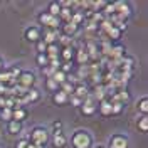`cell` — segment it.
<instances>
[{
    "label": "cell",
    "mask_w": 148,
    "mask_h": 148,
    "mask_svg": "<svg viewBox=\"0 0 148 148\" xmlns=\"http://www.w3.org/2000/svg\"><path fill=\"white\" fill-rule=\"evenodd\" d=\"M36 62H37V66H40V69H42V67L49 66V57H47L46 54H37L36 56Z\"/></svg>",
    "instance_id": "4dcf8cb0"
},
{
    "label": "cell",
    "mask_w": 148,
    "mask_h": 148,
    "mask_svg": "<svg viewBox=\"0 0 148 148\" xmlns=\"http://www.w3.org/2000/svg\"><path fill=\"white\" fill-rule=\"evenodd\" d=\"M29 148H46V147H40V145H34V143H30V141H29Z\"/></svg>",
    "instance_id": "60d3db41"
},
{
    "label": "cell",
    "mask_w": 148,
    "mask_h": 148,
    "mask_svg": "<svg viewBox=\"0 0 148 148\" xmlns=\"http://www.w3.org/2000/svg\"><path fill=\"white\" fill-rule=\"evenodd\" d=\"M71 22H73L74 25L81 27V25L84 24V12H81V10H76V12H73V15H71Z\"/></svg>",
    "instance_id": "cb8c5ba5"
},
{
    "label": "cell",
    "mask_w": 148,
    "mask_h": 148,
    "mask_svg": "<svg viewBox=\"0 0 148 148\" xmlns=\"http://www.w3.org/2000/svg\"><path fill=\"white\" fill-rule=\"evenodd\" d=\"M136 128L141 133H147L148 131V116H140L138 120H136Z\"/></svg>",
    "instance_id": "4316f807"
},
{
    "label": "cell",
    "mask_w": 148,
    "mask_h": 148,
    "mask_svg": "<svg viewBox=\"0 0 148 148\" xmlns=\"http://www.w3.org/2000/svg\"><path fill=\"white\" fill-rule=\"evenodd\" d=\"M59 52H61V49H59L57 44H49L44 54H46L49 59H57V57H59Z\"/></svg>",
    "instance_id": "603a6c76"
},
{
    "label": "cell",
    "mask_w": 148,
    "mask_h": 148,
    "mask_svg": "<svg viewBox=\"0 0 148 148\" xmlns=\"http://www.w3.org/2000/svg\"><path fill=\"white\" fill-rule=\"evenodd\" d=\"M37 22L40 25H44V29H51V30H59L61 29V20L57 17H52L49 12H40L37 15Z\"/></svg>",
    "instance_id": "277c9868"
},
{
    "label": "cell",
    "mask_w": 148,
    "mask_h": 148,
    "mask_svg": "<svg viewBox=\"0 0 148 148\" xmlns=\"http://www.w3.org/2000/svg\"><path fill=\"white\" fill-rule=\"evenodd\" d=\"M62 121L61 120H54L52 123H51V131H52V135L54 133H59V131H62Z\"/></svg>",
    "instance_id": "836d02e7"
},
{
    "label": "cell",
    "mask_w": 148,
    "mask_h": 148,
    "mask_svg": "<svg viewBox=\"0 0 148 148\" xmlns=\"http://www.w3.org/2000/svg\"><path fill=\"white\" fill-rule=\"evenodd\" d=\"M0 120L5 121V123H9V121L12 120V110H9V108H2V110H0Z\"/></svg>",
    "instance_id": "1f68e13d"
},
{
    "label": "cell",
    "mask_w": 148,
    "mask_h": 148,
    "mask_svg": "<svg viewBox=\"0 0 148 148\" xmlns=\"http://www.w3.org/2000/svg\"><path fill=\"white\" fill-rule=\"evenodd\" d=\"M3 66H5V62H3V59H2V57H0V73H2V71H3V69H5V67H3Z\"/></svg>",
    "instance_id": "b9f144b4"
},
{
    "label": "cell",
    "mask_w": 148,
    "mask_h": 148,
    "mask_svg": "<svg viewBox=\"0 0 148 148\" xmlns=\"http://www.w3.org/2000/svg\"><path fill=\"white\" fill-rule=\"evenodd\" d=\"M51 141H52V145H54L56 148H64L66 145H67V141H69V138L64 135V131H59V133H54L52 136H51Z\"/></svg>",
    "instance_id": "8fae6325"
},
{
    "label": "cell",
    "mask_w": 148,
    "mask_h": 148,
    "mask_svg": "<svg viewBox=\"0 0 148 148\" xmlns=\"http://www.w3.org/2000/svg\"><path fill=\"white\" fill-rule=\"evenodd\" d=\"M125 56H126V49H125V46L118 44V46H113V47H111V52H110V56H108V57H110L111 61H114V62L118 64V62H120Z\"/></svg>",
    "instance_id": "9c48e42d"
},
{
    "label": "cell",
    "mask_w": 148,
    "mask_h": 148,
    "mask_svg": "<svg viewBox=\"0 0 148 148\" xmlns=\"http://www.w3.org/2000/svg\"><path fill=\"white\" fill-rule=\"evenodd\" d=\"M46 89L49 92H52V94H54L56 91H59V84L56 83L52 77H47V79H46Z\"/></svg>",
    "instance_id": "f1b7e54d"
},
{
    "label": "cell",
    "mask_w": 148,
    "mask_h": 148,
    "mask_svg": "<svg viewBox=\"0 0 148 148\" xmlns=\"http://www.w3.org/2000/svg\"><path fill=\"white\" fill-rule=\"evenodd\" d=\"M98 111L101 113L103 116H111V103L110 99H103L98 103Z\"/></svg>",
    "instance_id": "44dd1931"
},
{
    "label": "cell",
    "mask_w": 148,
    "mask_h": 148,
    "mask_svg": "<svg viewBox=\"0 0 148 148\" xmlns=\"http://www.w3.org/2000/svg\"><path fill=\"white\" fill-rule=\"evenodd\" d=\"M24 39H25L27 42L36 44L37 40L42 39V30L37 27V25H29V27H25V30H24Z\"/></svg>",
    "instance_id": "52a82bcc"
},
{
    "label": "cell",
    "mask_w": 148,
    "mask_h": 148,
    "mask_svg": "<svg viewBox=\"0 0 148 148\" xmlns=\"http://www.w3.org/2000/svg\"><path fill=\"white\" fill-rule=\"evenodd\" d=\"M71 145L73 148H92L94 147V138H92L89 130L79 128L71 135Z\"/></svg>",
    "instance_id": "6da1fadb"
},
{
    "label": "cell",
    "mask_w": 148,
    "mask_h": 148,
    "mask_svg": "<svg viewBox=\"0 0 148 148\" xmlns=\"http://www.w3.org/2000/svg\"><path fill=\"white\" fill-rule=\"evenodd\" d=\"M79 29L77 25H74L73 22H67V24H61V30H59V34H62V36H67L73 39L77 32H79Z\"/></svg>",
    "instance_id": "30bf717a"
},
{
    "label": "cell",
    "mask_w": 148,
    "mask_h": 148,
    "mask_svg": "<svg viewBox=\"0 0 148 148\" xmlns=\"http://www.w3.org/2000/svg\"><path fill=\"white\" fill-rule=\"evenodd\" d=\"M74 52H76V47L69 46V47H62L61 52H59V59H62L64 62H73Z\"/></svg>",
    "instance_id": "2e32d148"
},
{
    "label": "cell",
    "mask_w": 148,
    "mask_h": 148,
    "mask_svg": "<svg viewBox=\"0 0 148 148\" xmlns=\"http://www.w3.org/2000/svg\"><path fill=\"white\" fill-rule=\"evenodd\" d=\"M47 12H49L52 17H57L59 12H61V3H59V2H51L49 7H47Z\"/></svg>",
    "instance_id": "83f0119b"
},
{
    "label": "cell",
    "mask_w": 148,
    "mask_h": 148,
    "mask_svg": "<svg viewBox=\"0 0 148 148\" xmlns=\"http://www.w3.org/2000/svg\"><path fill=\"white\" fill-rule=\"evenodd\" d=\"M103 36L106 37V40H110V42H116V40L121 39V32L116 27H111V29H108Z\"/></svg>",
    "instance_id": "ffe728a7"
},
{
    "label": "cell",
    "mask_w": 148,
    "mask_h": 148,
    "mask_svg": "<svg viewBox=\"0 0 148 148\" xmlns=\"http://www.w3.org/2000/svg\"><path fill=\"white\" fill-rule=\"evenodd\" d=\"M54 73H56V71L52 69V67H51V66H46V67H42V74L46 76V79H47V77H52V74H54Z\"/></svg>",
    "instance_id": "74e56055"
},
{
    "label": "cell",
    "mask_w": 148,
    "mask_h": 148,
    "mask_svg": "<svg viewBox=\"0 0 148 148\" xmlns=\"http://www.w3.org/2000/svg\"><path fill=\"white\" fill-rule=\"evenodd\" d=\"M25 138L30 141V143H34V145H40V147H46L49 138H51V135H49V130L46 126H42V125H37L34 128L29 131V135Z\"/></svg>",
    "instance_id": "7a4b0ae2"
},
{
    "label": "cell",
    "mask_w": 148,
    "mask_h": 148,
    "mask_svg": "<svg viewBox=\"0 0 148 148\" xmlns=\"http://www.w3.org/2000/svg\"><path fill=\"white\" fill-rule=\"evenodd\" d=\"M91 92H89V89H88V86L84 83H77L76 86H74V92H73V96H77L79 99H86L88 96H89Z\"/></svg>",
    "instance_id": "5bb4252c"
},
{
    "label": "cell",
    "mask_w": 148,
    "mask_h": 148,
    "mask_svg": "<svg viewBox=\"0 0 148 148\" xmlns=\"http://www.w3.org/2000/svg\"><path fill=\"white\" fill-rule=\"evenodd\" d=\"M57 39H59V30H51V29H44V42L47 46L49 44H57Z\"/></svg>",
    "instance_id": "ac0fdd59"
},
{
    "label": "cell",
    "mask_w": 148,
    "mask_h": 148,
    "mask_svg": "<svg viewBox=\"0 0 148 148\" xmlns=\"http://www.w3.org/2000/svg\"><path fill=\"white\" fill-rule=\"evenodd\" d=\"M92 148H108V147H106V145H101V143H99V145H96V147H92Z\"/></svg>",
    "instance_id": "7bdbcfd3"
},
{
    "label": "cell",
    "mask_w": 148,
    "mask_h": 148,
    "mask_svg": "<svg viewBox=\"0 0 148 148\" xmlns=\"http://www.w3.org/2000/svg\"><path fill=\"white\" fill-rule=\"evenodd\" d=\"M131 5H130V2H116L114 3V14L118 15V17H121V18H125V20H128L130 18V15H131Z\"/></svg>",
    "instance_id": "ba28073f"
},
{
    "label": "cell",
    "mask_w": 148,
    "mask_h": 148,
    "mask_svg": "<svg viewBox=\"0 0 148 148\" xmlns=\"http://www.w3.org/2000/svg\"><path fill=\"white\" fill-rule=\"evenodd\" d=\"M74 57H76V61H77V64H79V66H88V62H89L88 52L84 51V47H83V46L76 49V52H74Z\"/></svg>",
    "instance_id": "e0dca14e"
},
{
    "label": "cell",
    "mask_w": 148,
    "mask_h": 148,
    "mask_svg": "<svg viewBox=\"0 0 148 148\" xmlns=\"http://www.w3.org/2000/svg\"><path fill=\"white\" fill-rule=\"evenodd\" d=\"M57 42L61 44L62 47H69V46H74L73 44V39L67 36H62V34H59V39H57Z\"/></svg>",
    "instance_id": "d6a6232c"
},
{
    "label": "cell",
    "mask_w": 148,
    "mask_h": 148,
    "mask_svg": "<svg viewBox=\"0 0 148 148\" xmlns=\"http://www.w3.org/2000/svg\"><path fill=\"white\" fill-rule=\"evenodd\" d=\"M96 111H98V101L89 94V96L83 101V104L79 106V113H81L83 116H92Z\"/></svg>",
    "instance_id": "8992f818"
},
{
    "label": "cell",
    "mask_w": 148,
    "mask_h": 148,
    "mask_svg": "<svg viewBox=\"0 0 148 148\" xmlns=\"http://www.w3.org/2000/svg\"><path fill=\"white\" fill-rule=\"evenodd\" d=\"M5 130H7V133L12 135V136H18V135L22 133V130H24V125L10 120L9 123H5Z\"/></svg>",
    "instance_id": "4fadbf2b"
},
{
    "label": "cell",
    "mask_w": 148,
    "mask_h": 148,
    "mask_svg": "<svg viewBox=\"0 0 148 148\" xmlns=\"http://www.w3.org/2000/svg\"><path fill=\"white\" fill-rule=\"evenodd\" d=\"M42 98V92L39 91L37 88H32L29 89L27 94H25V104H34V103H39Z\"/></svg>",
    "instance_id": "9a60e30c"
},
{
    "label": "cell",
    "mask_w": 148,
    "mask_h": 148,
    "mask_svg": "<svg viewBox=\"0 0 148 148\" xmlns=\"http://www.w3.org/2000/svg\"><path fill=\"white\" fill-rule=\"evenodd\" d=\"M7 73H9L10 79L15 83V81L18 79V76H20V73H22V69H20L18 66H10V67H7Z\"/></svg>",
    "instance_id": "484cf974"
},
{
    "label": "cell",
    "mask_w": 148,
    "mask_h": 148,
    "mask_svg": "<svg viewBox=\"0 0 148 148\" xmlns=\"http://www.w3.org/2000/svg\"><path fill=\"white\" fill-rule=\"evenodd\" d=\"M59 71H62V73L67 76V74L73 71V62H62V64H61V67H59Z\"/></svg>",
    "instance_id": "8d00e7d4"
},
{
    "label": "cell",
    "mask_w": 148,
    "mask_h": 148,
    "mask_svg": "<svg viewBox=\"0 0 148 148\" xmlns=\"http://www.w3.org/2000/svg\"><path fill=\"white\" fill-rule=\"evenodd\" d=\"M106 3H108V2H104V0L91 2V12H99V14H103V9L106 7Z\"/></svg>",
    "instance_id": "f546056e"
},
{
    "label": "cell",
    "mask_w": 148,
    "mask_h": 148,
    "mask_svg": "<svg viewBox=\"0 0 148 148\" xmlns=\"http://www.w3.org/2000/svg\"><path fill=\"white\" fill-rule=\"evenodd\" d=\"M46 49H47V44L42 40V39L36 42V51H37V54H44V52H46Z\"/></svg>",
    "instance_id": "d590c367"
},
{
    "label": "cell",
    "mask_w": 148,
    "mask_h": 148,
    "mask_svg": "<svg viewBox=\"0 0 148 148\" xmlns=\"http://www.w3.org/2000/svg\"><path fill=\"white\" fill-rule=\"evenodd\" d=\"M29 111L24 106H18L15 110H12V121H17V123H24V120H27Z\"/></svg>",
    "instance_id": "7c38bea8"
},
{
    "label": "cell",
    "mask_w": 148,
    "mask_h": 148,
    "mask_svg": "<svg viewBox=\"0 0 148 148\" xmlns=\"http://www.w3.org/2000/svg\"><path fill=\"white\" fill-rule=\"evenodd\" d=\"M69 101L73 103V106H76V108H79L83 104V99H79L77 96H69Z\"/></svg>",
    "instance_id": "ab89813d"
},
{
    "label": "cell",
    "mask_w": 148,
    "mask_h": 148,
    "mask_svg": "<svg viewBox=\"0 0 148 148\" xmlns=\"http://www.w3.org/2000/svg\"><path fill=\"white\" fill-rule=\"evenodd\" d=\"M108 148H130V138L125 133H113L108 140Z\"/></svg>",
    "instance_id": "5b68a950"
},
{
    "label": "cell",
    "mask_w": 148,
    "mask_h": 148,
    "mask_svg": "<svg viewBox=\"0 0 148 148\" xmlns=\"http://www.w3.org/2000/svg\"><path fill=\"white\" fill-rule=\"evenodd\" d=\"M110 103H111V116L114 114H121L123 113V110H125V104L123 103H120V101H114V99H110Z\"/></svg>",
    "instance_id": "d4e9b609"
},
{
    "label": "cell",
    "mask_w": 148,
    "mask_h": 148,
    "mask_svg": "<svg viewBox=\"0 0 148 148\" xmlns=\"http://www.w3.org/2000/svg\"><path fill=\"white\" fill-rule=\"evenodd\" d=\"M36 81H37V76H36L34 71H30V69H22V73L18 76V79L15 81V84L29 91V89H32V88L36 86Z\"/></svg>",
    "instance_id": "3957f363"
},
{
    "label": "cell",
    "mask_w": 148,
    "mask_h": 148,
    "mask_svg": "<svg viewBox=\"0 0 148 148\" xmlns=\"http://www.w3.org/2000/svg\"><path fill=\"white\" fill-rule=\"evenodd\" d=\"M136 110H138V113H141V116H147L148 114V98L147 96H141L136 101Z\"/></svg>",
    "instance_id": "7402d4cb"
},
{
    "label": "cell",
    "mask_w": 148,
    "mask_h": 148,
    "mask_svg": "<svg viewBox=\"0 0 148 148\" xmlns=\"http://www.w3.org/2000/svg\"><path fill=\"white\" fill-rule=\"evenodd\" d=\"M52 79H54L56 83L61 86V84H62V83L66 81V74L62 73V71H56V73L52 74Z\"/></svg>",
    "instance_id": "e575fe53"
},
{
    "label": "cell",
    "mask_w": 148,
    "mask_h": 148,
    "mask_svg": "<svg viewBox=\"0 0 148 148\" xmlns=\"http://www.w3.org/2000/svg\"><path fill=\"white\" fill-rule=\"evenodd\" d=\"M15 148H29V140L24 136V138H20L17 141V145H15Z\"/></svg>",
    "instance_id": "f35d334b"
},
{
    "label": "cell",
    "mask_w": 148,
    "mask_h": 148,
    "mask_svg": "<svg viewBox=\"0 0 148 148\" xmlns=\"http://www.w3.org/2000/svg\"><path fill=\"white\" fill-rule=\"evenodd\" d=\"M67 101H69V96L64 91H61V89L52 94V103H54L56 106H64Z\"/></svg>",
    "instance_id": "d6986e66"
}]
</instances>
